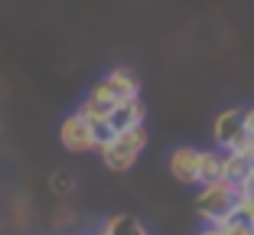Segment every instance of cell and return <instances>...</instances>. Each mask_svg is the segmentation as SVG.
<instances>
[{
    "mask_svg": "<svg viewBox=\"0 0 254 235\" xmlns=\"http://www.w3.org/2000/svg\"><path fill=\"white\" fill-rule=\"evenodd\" d=\"M147 141H150V134H147L143 124H134V128H127V131H118L105 147H98L101 163H105L108 170H114V173H124V170H130L137 163V157H140L143 147H147Z\"/></svg>",
    "mask_w": 254,
    "mask_h": 235,
    "instance_id": "obj_1",
    "label": "cell"
},
{
    "mask_svg": "<svg viewBox=\"0 0 254 235\" xmlns=\"http://www.w3.org/2000/svg\"><path fill=\"white\" fill-rule=\"evenodd\" d=\"M235 196H238V186L225 176L215 183H202V190L195 193V213L202 216V222L222 226L235 209Z\"/></svg>",
    "mask_w": 254,
    "mask_h": 235,
    "instance_id": "obj_2",
    "label": "cell"
},
{
    "mask_svg": "<svg viewBox=\"0 0 254 235\" xmlns=\"http://www.w3.org/2000/svg\"><path fill=\"white\" fill-rule=\"evenodd\" d=\"M59 141H62V147H65L68 154H91V151H98L95 128H91L78 111L68 114L65 121L59 124Z\"/></svg>",
    "mask_w": 254,
    "mask_h": 235,
    "instance_id": "obj_3",
    "label": "cell"
},
{
    "mask_svg": "<svg viewBox=\"0 0 254 235\" xmlns=\"http://www.w3.org/2000/svg\"><path fill=\"white\" fill-rule=\"evenodd\" d=\"M170 176L180 186H199V147H176L170 154Z\"/></svg>",
    "mask_w": 254,
    "mask_h": 235,
    "instance_id": "obj_4",
    "label": "cell"
},
{
    "mask_svg": "<svg viewBox=\"0 0 254 235\" xmlns=\"http://www.w3.org/2000/svg\"><path fill=\"white\" fill-rule=\"evenodd\" d=\"M241 131H245V108H225L212 121V141H215V147L225 151Z\"/></svg>",
    "mask_w": 254,
    "mask_h": 235,
    "instance_id": "obj_5",
    "label": "cell"
},
{
    "mask_svg": "<svg viewBox=\"0 0 254 235\" xmlns=\"http://www.w3.org/2000/svg\"><path fill=\"white\" fill-rule=\"evenodd\" d=\"M143 121H147V105H143L140 95L121 98L111 108V128L114 131H127V128H134V124H143Z\"/></svg>",
    "mask_w": 254,
    "mask_h": 235,
    "instance_id": "obj_6",
    "label": "cell"
},
{
    "mask_svg": "<svg viewBox=\"0 0 254 235\" xmlns=\"http://www.w3.org/2000/svg\"><path fill=\"white\" fill-rule=\"evenodd\" d=\"M225 176V151L222 147H205L199 151V186L202 183H215Z\"/></svg>",
    "mask_w": 254,
    "mask_h": 235,
    "instance_id": "obj_7",
    "label": "cell"
},
{
    "mask_svg": "<svg viewBox=\"0 0 254 235\" xmlns=\"http://www.w3.org/2000/svg\"><path fill=\"white\" fill-rule=\"evenodd\" d=\"M108 82L114 85V91H118L121 98H130V95H140V82H137V72L127 66H114L111 72H108Z\"/></svg>",
    "mask_w": 254,
    "mask_h": 235,
    "instance_id": "obj_8",
    "label": "cell"
},
{
    "mask_svg": "<svg viewBox=\"0 0 254 235\" xmlns=\"http://www.w3.org/2000/svg\"><path fill=\"white\" fill-rule=\"evenodd\" d=\"M75 111L82 114L91 128H105V124H111V108H108V105H98L95 98H85L82 105L75 108Z\"/></svg>",
    "mask_w": 254,
    "mask_h": 235,
    "instance_id": "obj_9",
    "label": "cell"
},
{
    "mask_svg": "<svg viewBox=\"0 0 254 235\" xmlns=\"http://www.w3.org/2000/svg\"><path fill=\"white\" fill-rule=\"evenodd\" d=\"M101 232H108V235H147V229H143L134 216H111V219L101 226Z\"/></svg>",
    "mask_w": 254,
    "mask_h": 235,
    "instance_id": "obj_10",
    "label": "cell"
},
{
    "mask_svg": "<svg viewBox=\"0 0 254 235\" xmlns=\"http://www.w3.org/2000/svg\"><path fill=\"white\" fill-rule=\"evenodd\" d=\"M248 170H251V163H248V160L241 157V154L225 151V180H232L235 186H238V183L248 176Z\"/></svg>",
    "mask_w": 254,
    "mask_h": 235,
    "instance_id": "obj_11",
    "label": "cell"
},
{
    "mask_svg": "<svg viewBox=\"0 0 254 235\" xmlns=\"http://www.w3.org/2000/svg\"><path fill=\"white\" fill-rule=\"evenodd\" d=\"M88 98H95L98 105H108V108H114L121 101V95L114 91V85L108 82V78H98L95 85H91V91H88Z\"/></svg>",
    "mask_w": 254,
    "mask_h": 235,
    "instance_id": "obj_12",
    "label": "cell"
},
{
    "mask_svg": "<svg viewBox=\"0 0 254 235\" xmlns=\"http://www.w3.org/2000/svg\"><path fill=\"white\" fill-rule=\"evenodd\" d=\"M225 151H232V154H241V157H245L248 163L254 167V131H248V128H245V131H241V134H238V137L232 141V144L225 147Z\"/></svg>",
    "mask_w": 254,
    "mask_h": 235,
    "instance_id": "obj_13",
    "label": "cell"
},
{
    "mask_svg": "<svg viewBox=\"0 0 254 235\" xmlns=\"http://www.w3.org/2000/svg\"><path fill=\"white\" fill-rule=\"evenodd\" d=\"M195 235H225V229L222 226H212V222H202V229Z\"/></svg>",
    "mask_w": 254,
    "mask_h": 235,
    "instance_id": "obj_14",
    "label": "cell"
},
{
    "mask_svg": "<svg viewBox=\"0 0 254 235\" xmlns=\"http://www.w3.org/2000/svg\"><path fill=\"white\" fill-rule=\"evenodd\" d=\"M245 128H248V131H254V105H251V108H245Z\"/></svg>",
    "mask_w": 254,
    "mask_h": 235,
    "instance_id": "obj_15",
    "label": "cell"
},
{
    "mask_svg": "<svg viewBox=\"0 0 254 235\" xmlns=\"http://www.w3.org/2000/svg\"><path fill=\"white\" fill-rule=\"evenodd\" d=\"M95 235H108V232H101V229H98V232H95Z\"/></svg>",
    "mask_w": 254,
    "mask_h": 235,
    "instance_id": "obj_16",
    "label": "cell"
},
{
    "mask_svg": "<svg viewBox=\"0 0 254 235\" xmlns=\"http://www.w3.org/2000/svg\"><path fill=\"white\" fill-rule=\"evenodd\" d=\"M251 196H254V193H251Z\"/></svg>",
    "mask_w": 254,
    "mask_h": 235,
    "instance_id": "obj_17",
    "label": "cell"
}]
</instances>
